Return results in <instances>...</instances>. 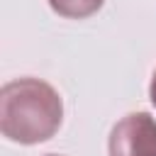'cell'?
<instances>
[{
    "label": "cell",
    "mask_w": 156,
    "mask_h": 156,
    "mask_svg": "<svg viewBox=\"0 0 156 156\" xmlns=\"http://www.w3.org/2000/svg\"><path fill=\"white\" fill-rule=\"evenodd\" d=\"M49 7L66 20H85L90 15H95L105 0H46Z\"/></svg>",
    "instance_id": "3"
},
{
    "label": "cell",
    "mask_w": 156,
    "mask_h": 156,
    "mask_svg": "<svg viewBox=\"0 0 156 156\" xmlns=\"http://www.w3.org/2000/svg\"><path fill=\"white\" fill-rule=\"evenodd\" d=\"M63 122L61 95L39 78H17L0 88V132L15 144H41Z\"/></svg>",
    "instance_id": "1"
},
{
    "label": "cell",
    "mask_w": 156,
    "mask_h": 156,
    "mask_svg": "<svg viewBox=\"0 0 156 156\" xmlns=\"http://www.w3.org/2000/svg\"><path fill=\"white\" fill-rule=\"evenodd\" d=\"M110 156H156V119L149 112L124 115L110 132Z\"/></svg>",
    "instance_id": "2"
},
{
    "label": "cell",
    "mask_w": 156,
    "mask_h": 156,
    "mask_svg": "<svg viewBox=\"0 0 156 156\" xmlns=\"http://www.w3.org/2000/svg\"><path fill=\"white\" fill-rule=\"evenodd\" d=\"M149 98H151V105L156 107V71L151 76V85H149Z\"/></svg>",
    "instance_id": "4"
},
{
    "label": "cell",
    "mask_w": 156,
    "mask_h": 156,
    "mask_svg": "<svg viewBox=\"0 0 156 156\" xmlns=\"http://www.w3.org/2000/svg\"><path fill=\"white\" fill-rule=\"evenodd\" d=\"M46 156H58V154H46Z\"/></svg>",
    "instance_id": "5"
}]
</instances>
